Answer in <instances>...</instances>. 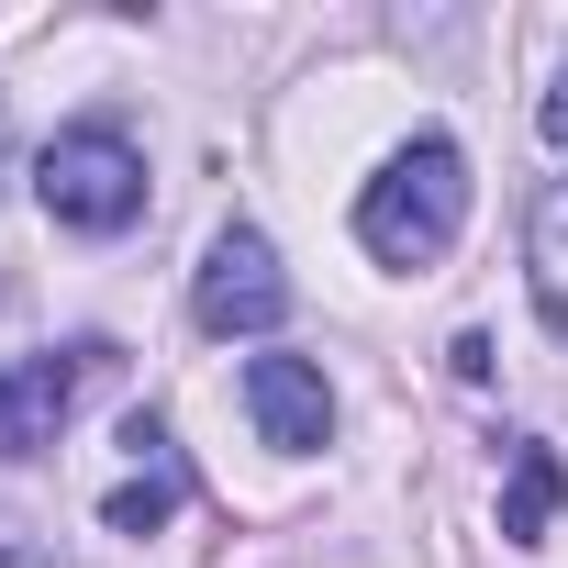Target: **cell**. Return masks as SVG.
I'll return each instance as SVG.
<instances>
[{
	"label": "cell",
	"mask_w": 568,
	"mask_h": 568,
	"mask_svg": "<svg viewBox=\"0 0 568 568\" xmlns=\"http://www.w3.org/2000/svg\"><path fill=\"white\" fill-rule=\"evenodd\" d=\"M524 278H535L546 335L568 346V179H546V190H535V212H524Z\"/></svg>",
	"instance_id": "7"
},
{
	"label": "cell",
	"mask_w": 568,
	"mask_h": 568,
	"mask_svg": "<svg viewBox=\"0 0 568 568\" xmlns=\"http://www.w3.org/2000/svg\"><path fill=\"white\" fill-rule=\"evenodd\" d=\"M245 413H256V435L278 457H313L335 435V390H324L313 357H245Z\"/></svg>",
	"instance_id": "5"
},
{
	"label": "cell",
	"mask_w": 568,
	"mask_h": 568,
	"mask_svg": "<svg viewBox=\"0 0 568 568\" xmlns=\"http://www.w3.org/2000/svg\"><path fill=\"white\" fill-rule=\"evenodd\" d=\"M0 568H68L45 535H23V524H0Z\"/></svg>",
	"instance_id": "9"
},
{
	"label": "cell",
	"mask_w": 568,
	"mask_h": 568,
	"mask_svg": "<svg viewBox=\"0 0 568 568\" xmlns=\"http://www.w3.org/2000/svg\"><path fill=\"white\" fill-rule=\"evenodd\" d=\"M557 446L546 435H524L513 446V479H501V546H546V513H557Z\"/></svg>",
	"instance_id": "8"
},
{
	"label": "cell",
	"mask_w": 568,
	"mask_h": 568,
	"mask_svg": "<svg viewBox=\"0 0 568 568\" xmlns=\"http://www.w3.org/2000/svg\"><path fill=\"white\" fill-rule=\"evenodd\" d=\"M535 134H546V145H568V68L546 79V101H535Z\"/></svg>",
	"instance_id": "11"
},
{
	"label": "cell",
	"mask_w": 568,
	"mask_h": 568,
	"mask_svg": "<svg viewBox=\"0 0 568 568\" xmlns=\"http://www.w3.org/2000/svg\"><path fill=\"white\" fill-rule=\"evenodd\" d=\"M457 223H468V156H457L446 134H413V145L357 190V245H368L379 267H435V256L457 245Z\"/></svg>",
	"instance_id": "1"
},
{
	"label": "cell",
	"mask_w": 568,
	"mask_h": 568,
	"mask_svg": "<svg viewBox=\"0 0 568 568\" xmlns=\"http://www.w3.org/2000/svg\"><path fill=\"white\" fill-rule=\"evenodd\" d=\"M90 379H112V346H101V335H79V346H57V357H12V368H0V457L57 446V424L79 413Z\"/></svg>",
	"instance_id": "4"
},
{
	"label": "cell",
	"mask_w": 568,
	"mask_h": 568,
	"mask_svg": "<svg viewBox=\"0 0 568 568\" xmlns=\"http://www.w3.org/2000/svg\"><path fill=\"white\" fill-rule=\"evenodd\" d=\"M34 201L57 234H134L145 223V145L123 123H68L34 156Z\"/></svg>",
	"instance_id": "2"
},
{
	"label": "cell",
	"mask_w": 568,
	"mask_h": 568,
	"mask_svg": "<svg viewBox=\"0 0 568 568\" xmlns=\"http://www.w3.org/2000/svg\"><path fill=\"white\" fill-rule=\"evenodd\" d=\"M123 446H134V479H123V490L101 501V524H112V535H156V524H168V513L190 501V468H179L168 424H145V413L123 424Z\"/></svg>",
	"instance_id": "6"
},
{
	"label": "cell",
	"mask_w": 568,
	"mask_h": 568,
	"mask_svg": "<svg viewBox=\"0 0 568 568\" xmlns=\"http://www.w3.org/2000/svg\"><path fill=\"white\" fill-rule=\"evenodd\" d=\"M0 179H12V123H0Z\"/></svg>",
	"instance_id": "12"
},
{
	"label": "cell",
	"mask_w": 568,
	"mask_h": 568,
	"mask_svg": "<svg viewBox=\"0 0 568 568\" xmlns=\"http://www.w3.org/2000/svg\"><path fill=\"white\" fill-rule=\"evenodd\" d=\"M446 368H457L468 390H490V335H457V346H446Z\"/></svg>",
	"instance_id": "10"
},
{
	"label": "cell",
	"mask_w": 568,
	"mask_h": 568,
	"mask_svg": "<svg viewBox=\"0 0 568 568\" xmlns=\"http://www.w3.org/2000/svg\"><path fill=\"white\" fill-rule=\"evenodd\" d=\"M190 313H201V335H278L291 324V267H278V245L256 223L212 234V256L190 278Z\"/></svg>",
	"instance_id": "3"
}]
</instances>
